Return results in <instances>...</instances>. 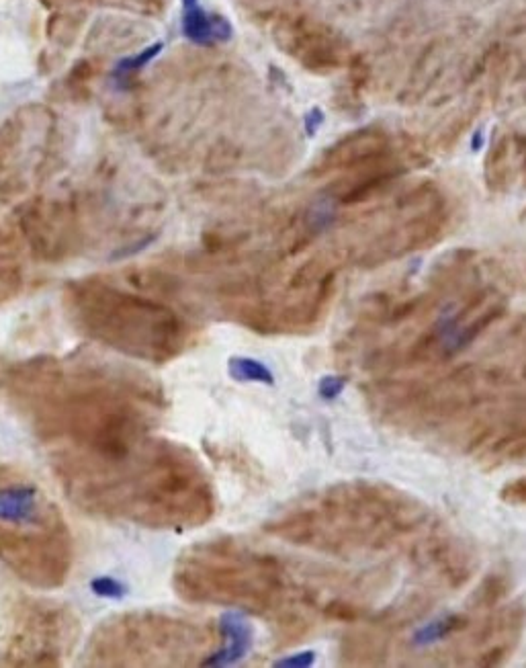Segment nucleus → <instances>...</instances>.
I'll list each match as a JSON object with an SVG mask.
<instances>
[{
	"mask_svg": "<svg viewBox=\"0 0 526 668\" xmlns=\"http://www.w3.org/2000/svg\"><path fill=\"white\" fill-rule=\"evenodd\" d=\"M62 523L25 533L0 525V560L35 587H58L70 566L68 539Z\"/></svg>",
	"mask_w": 526,
	"mask_h": 668,
	"instance_id": "f257e3e1",
	"label": "nucleus"
},
{
	"mask_svg": "<svg viewBox=\"0 0 526 668\" xmlns=\"http://www.w3.org/2000/svg\"><path fill=\"white\" fill-rule=\"evenodd\" d=\"M344 388H346L344 375H324V378L318 384V394H320L322 400L332 402L344 392Z\"/></svg>",
	"mask_w": 526,
	"mask_h": 668,
	"instance_id": "1a4fd4ad",
	"label": "nucleus"
},
{
	"mask_svg": "<svg viewBox=\"0 0 526 668\" xmlns=\"http://www.w3.org/2000/svg\"><path fill=\"white\" fill-rule=\"evenodd\" d=\"M199 5V0H183V9L189 11V9H195Z\"/></svg>",
	"mask_w": 526,
	"mask_h": 668,
	"instance_id": "ddd939ff",
	"label": "nucleus"
},
{
	"mask_svg": "<svg viewBox=\"0 0 526 668\" xmlns=\"http://www.w3.org/2000/svg\"><path fill=\"white\" fill-rule=\"evenodd\" d=\"M50 509L41 505L37 486L9 480L0 484V525L25 529L33 525H50Z\"/></svg>",
	"mask_w": 526,
	"mask_h": 668,
	"instance_id": "f03ea898",
	"label": "nucleus"
},
{
	"mask_svg": "<svg viewBox=\"0 0 526 668\" xmlns=\"http://www.w3.org/2000/svg\"><path fill=\"white\" fill-rule=\"evenodd\" d=\"M228 373H230V378L236 382H254V384H265V386L275 384L273 371L265 363H260L252 357H230Z\"/></svg>",
	"mask_w": 526,
	"mask_h": 668,
	"instance_id": "423d86ee",
	"label": "nucleus"
},
{
	"mask_svg": "<svg viewBox=\"0 0 526 668\" xmlns=\"http://www.w3.org/2000/svg\"><path fill=\"white\" fill-rule=\"evenodd\" d=\"M316 662V652L314 650H303L291 656H285L281 660H277L273 666L277 668H308Z\"/></svg>",
	"mask_w": 526,
	"mask_h": 668,
	"instance_id": "9d476101",
	"label": "nucleus"
},
{
	"mask_svg": "<svg viewBox=\"0 0 526 668\" xmlns=\"http://www.w3.org/2000/svg\"><path fill=\"white\" fill-rule=\"evenodd\" d=\"M160 52H162V44L158 41V44L146 48L144 52H140V54H136V56H131V58H125V60L119 64L117 70H119V72H136V70L144 68L150 60H154Z\"/></svg>",
	"mask_w": 526,
	"mask_h": 668,
	"instance_id": "6e6552de",
	"label": "nucleus"
},
{
	"mask_svg": "<svg viewBox=\"0 0 526 668\" xmlns=\"http://www.w3.org/2000/svg\"><path fill=\"white\" fill-rule=\"evenodd\" d=\"M183 33L197 46H213L222 44V41H228L232 37V25L224 17L205 13L197 5L195 9L185 11Z\"/></svg>",
	"mask_w": 526,
	"mask_h": 668,
	"instance_id": "20e7f679",
	"label": "nucleus"
},
{
	"mask_svg": "<svg viewBox=\"0 0 526 668\" xmlns=\"http://www.w3.org/2000/svg\"><path fill=\"white\" fill-rule=\"evenodd\" d=\"M219 634L228 640V644L217 650L215 654L207 656L201 664L203 666H232L246 658L254 644V630L248 619L240 611H226L217 621Z\"/></svg>",
	"mask_w": 526,
	"mask_h": 668,
	"instance_id": "7ed1b4c3",
	"label": "nucleus"
},
{
	"mask_svg": "<svg viewBox=\"0 0 526 668\" xmlns=\"http://www.w3.org/2000/svg\"><path fill=\"white\" fill-rule=\"evenodd\" d=\"M465 625V619L461 615H443V617H436L424 625H420V628L414 632L412 636V644L418 646V648H424V646H432L436 642H441L445 638H449L451 634H455L457 630H461Z\"/></svg>",
	"mask_w": 526,
	"mask_h": 668,
	"instance_id": "39448f33",
	"label": "nucleus"
},
{
	"mask_svg": "<svg viewBox=\"0 0 526 668\" xmlns=\"http://www.w3.org/2000/svg\"><path fill=\"white\" fill-rule=\"evenodd\" d=\"M91 591L101 597V599H111V601H121L129 595V587L113 576H97L91 580Z\"/></svg>",
	"mask_w": 526,
	"mask_h": 668,
	"instance_id": "0eeeda50",
	"label": "nucleus"
},
{
	"mask_svg": "<svg viewBox=\"0 0 526 668\" xmlns=\"http://www.w3.org/2000/svg\"><path fill=\"white\" fill-rule=\"evenodd\" d=\"M7 472H9V468L0 466V484H5V482H9V480H11V476H7Z\"/></svg>",
	"mask_w": 526,
	"mask_h": 668,
	"instance_id": "f8f14e48",
	"label": "nucleus"
},
{
	"mask_svg": "<svg viewBox=\"0 0 526 668\" xmlns=\"http://www.w3.org/2000/svg\"><path fill=\"white\" fill-rule=\"evenodd\" d=\"M324 119H326L324 111L320 107H314L308 115H305V134L314 138L318 134V130L324 125Z\"/></svg>",
	"mask_w": 526,
	"mask_h": 668,
	"instance_id": "9b49d317",
	"label": "nucleus"
}]
</instances>
